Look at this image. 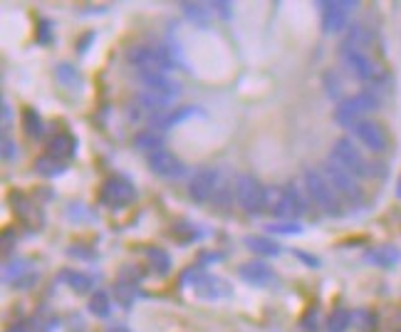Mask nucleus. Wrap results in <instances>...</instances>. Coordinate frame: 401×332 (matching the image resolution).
Returning a JSON list of instances; mask_svg holds the SVG:
<instances>
[{
    "mask_svg": "<svg viewBox=\"0 0 401 332\" xmlns=\"http://www.w3.org/2000/svg\"><path fill=\"white\" fill-rule=\"evenodd\" d=\"M144 255H147L149 265H152V271L156 273V276H169L171 273V255L166 253L164 248H144Z\"/></svg>",
    "mask_w": 401,
    "mask_h": 332,
    "instance_id": "aec40b11",
    "label": "nucleus"
},
{
    "mask_svg": "<svg viewBox=\"0 0 401 332\" xmlns=\"http://www.w3.org/2000/svg\"><path fill=\"white\" fill-rule=\"evenodd\" d=\"M215 181H218V171L215 169H198L188 181V198L196 203H206L213 198Z\"/></svg>",
    "mask_w": 401,
    "mask_h": 332,
    "instance_id": "9b49d317",
    "label": "nucleus"
},
{
    "mask_svg": "<svg viewBox=\"0 0 401 332\" xmlns=\"http://www.w3.org/2000/svg\"><path fill=\"white\" fill-rule=\"evenodd\" d=\"M193 114H201V112H198L196 107H171L169 112L154 114L152 124L156 129H171V127H176V124L183 122V119L193 117Z\"/></svg>",
    "mask_w": 401,
    "mask_h": 332,
    "instance_id": "f3484780",
    "label": "nucleus"
},
{
    "mask_svg": "<svg viewBox=\"0 0 401 332\" xmlns=\"http://www.w3.org/2000/svg\"><path fill=\"white\" fill-rule=\"evenodd\" d=\"M339 57L345 62V68L362 82H382L384 72L372 57V50H359V47L342 45L339 47Z\"/></svg>",
    "mask_w": 401,
    "mask_h": 332,
    "instance_id": "7ed1b4c3",
    "label": "nucleus"
},
{
    "mask_svg": "<svg viewBox=\"0 0 401 332\" xmlns=\"http://www.w3.org/2000/svg\"><path fill=\"white\" fill-rule=\"evenodd\" d=\"M40 28H38V42L40 45H47V42H50L52 40V28H50V23H47V20H40Z\"/></svg>",
    "mask_w": 401,
    "mask_h": 332,
    "instance_id": "72a5a7b5",
    "label": "nucleus"
},
{
    "mask_svg": "<svg viewBox=\"0 0 401 332\" xmlns=\"http://www.w3.org/2000/svg\"><path fill=\"white\" fill-rule=\"evenodd\" d=\"M139 79H142L144 92H152V95L161 97V100H166V102H174L176 97L181 95V85L174 82V79H169L166 74L142 72V74H139Z\"/></svg>",
    "mask_w": 401,
    "mask_h": 332,
    "instance_id": "f8f14e48",
    "label": "nucleus"
},
{
    "mask_svg": "<svg viewBox=\"0 0 401 332\" xmlns=\"http://www.w3.org/2000/svg\"><path fill=\"white\" fill-rule=\"evenodd\" d=\"M364 260L379 265V268H394V265L401 260V251L394 246H379V248H374V251H367Z\"/></svg>",
    "mask_w": 401,
    "mask_h": 332,
    "instance_id": "a211bd4d",
    "label": "nucleus"
},
{
    "mask_svg": "<svg viewBox=\"0 0 401 332\" xmlns=\"http://www.w3.org/2000/svg\"><path fill=\"white\" fill-rule=\"evenodd\" d=\"M305 189L307 193H310L312 201L320 206V209L325 211V214L329 216H339V198H337V191H334L332 186H329V181L325 179L320 171L315 169H305Z\"/></svg>",
    "mask_w": 401,
    "mask_h": 332,
    "instance_id": "20e7f679",
    "label": "nucleus"
},
{
    "mask_svg": "<svg viewBox=\"0 0 401 332\" xmlns=\"http://www.w3.org/2000/svg\"><path fill=\"white\" fill-rule=\"evenodd\" d=\"M332 159L334 164H339L342 169H347L352 176H372V166H369L367 161H364L362 152L352 144L347 136H342V139L334 141L332 147Z\"/></svg>",
    "mask_w": 401,
    "mask_h": 332,
    "instance_id": "0eeeda50",
    "label": "nucleus"
},
{
    "mask_svg": "<svg viewBox=\"0 0 401 332\" xmlns=\"http://www.w3.org/2000/svg\"><path fill=\"white\" fill-rule=\"evenodd\" d=\"M47 157L57 159V161H65L74 154V136L67 134V132H60V134L50 136L47 139Z\"/></svg>",
    "mask_w": 401,
    "mask_h": 332,
    "instance_id": "dca6fc26",
    "label": "nucleus"
},
{
    "mask_svg": "<svg viewBox=\"0 0 401 332\" xmlns=\"http://www.w3.org/2000/svg\"><path fill=\"white\" fill-rule=\"evenodd\" d=\"M183 15L196 25H208L211 15H213V3H183Z\"/></svg>",
    "mask_w": 401,
    "mask_h": 332,
    "instance_id": "412c9836",
    "label": "nucleus"
},
{
    "mask_svg": "<svg viewBox=\"0 0 401 332\" xmlns=\"http://www.w3.org/2000/svg\"><path fill=\"white\" fill-rule=\"evenodd\" d=\"M245 246L258 255H277L280 253L277 243H272L270 238H265V236H245Z\"/></svg>",
    "mask_w": 401,
    "mask_h": 332,
    "instance_id": "b1692460",
    "label": "nucleus"
},
{
    "mask_svg": "<svg viewBox=\"0 0 401 332\" xmlns=\"http://www.w3.org/2000/svg\"><path fill=\"white\" fill-rule=\"evenodd\" d=\"M325 85H327V95L332 97V100H339V79H337V74L334 72H327L325 74Z\"/></svg>",
    "mask_w": 401,
    "mask_h": 332,
    "instance_id": "473e14b6",
    "label": "nucleus"
},
{
    "mask_svg": "<svg viewBox=\"0 0 401 332\" xmlns=\"http://www.w3.org/2000/svg\"><path fill=\"white\" fill-rule=\"evenodd\" d=\"M35 171L42 176H60L65 171V166H63V161H57V159L45 154V157H40L38 161H35Z\"/></svg>",
    "mask_w": 401,
    "mask_h": 332,
    "instance_id": "c85d7f7f",
    "label": "nucleus"
},
{
    "mask_svg": "<svg viewBox=\"0 0 401 332\" xmlns=\"http://www.w3.org/2000/svg\"><path fill=\"white\" fill-rule=\"evenodd\" d=\"M295 255H297L302 263H307L310 268H320V258H315V255H310V253H302V251H295Z\"/></svg>",
    "mask_w": 401,
    "mask_h": 332,
    "instance_id": "e433bc0d",
    "label": "nucleus"
},
{
    "mask_svg": "<svg viewBox=\"0 0 401 332\" xmlns=\"http://www.w3.org/2000/svg\"><path fill=\"white\" fill-rule=\"evenodd\" d=\"M354 134H357V139L362 141L364 147L369 149V152L382 154L386 149V144H389L384 129H382L377 122H369V119H362V122L354 124Z\"/></svg>",
    "mask_w": 401,
    "mask_h": 332,
    "instance_id": "4468645a",
    "label": "nucleus"
},
{
    "mask_svg": "<svg viewBox=\"0 0 401 332\" xmlns=\"http://www.w3.org/2000/svg\"><path fill=\"white\" fill-rule=\"evenodd\" d=\"M236 198L240 209L250 216H258L265 211V186L250 174H240L236 179Z\"/></svg>",
    "mask_w": 401,
    "mask_h": 332,
    "instance_id": "39448f33",
    "label": "nucleus"
},
{
    "mask_svg": "<svg viewBox=\"0 0 401 332\" xmlns=\"http://www.w3.org/2000/svg\"><path fill=\"white\" fill-rule=\"evenodd\" d=\"M126 62L131 68L142 72H156V74H166L169 70H174L176 60L171 57V52L166 47H149V45H136L126 52Z\"/></svg>",
    "mask_w": 401,
    "mask_h": 332,
    "instance_id": "f257e3e1",
    "label": "nucleus"
},
{
    "mask_svg": "<svg viewBox=\"0 0 401 332\" xmlns=\"http://www.w3.org/2000/svg\"><path fill=\"white\" fill-rule=\"evenodd\" d=\"M134 147L139 152H147V154H154L158 149H164V139L156 134L154 129H144L139 134H134Z\"/></svg>",
    "mask_w": 401,
    "mask_h": 332,
    "instance_id": "4be33fe9",
    "label": "nucleus"
},
{
    "mask_svg": "<svg viewBox=\"0 0 401 332\" xmlns=\"http://www.w3.org/2000/svg\"><path fill=\"white\" fill-rule=\"evenodd\" d=\"M90 42H95V33H87L85 38L79 40V52H87V45H90Z\"/></svg>",
    "mask_w": 401,
    "mask_h": 332,
    "instance_id": "58836bf2",
    "label": "nucleus"
},
{
    "mask_svg": "<svg viewBox=\"0 0 401 332\" xmlns=\"http://www.w3.org/2000/svg\"><path fill=\"white\" fill-rule=\"evenodd\" d=\"M60 278H63V280L67 283L69 287H72L74 293H90V290H92V278L87 276V273H79V271H72V268H65V271L60 273Z\"/></svg>",
    "mask_w": 401,
    "mask_h": 332,
    "instance_id": "5701e85b",
    "label": "nucleus"
},
{
    "mask_svg": "<svg viewBox=\"0 0 401 332\" xmlns=\"http://www.w3.org/2000/svg\"><path fill=\"white\" fill-rule=\"evenodd\" d=\"M134 201V186L124 181L122 176H112L104 181L102 191H99V203L107 209H124Z\"/></svg>",
    "mask_w": 401,
    "mask_h": 332,
    "instance_id": "1a4fd4ad",
    "label": "nucleus"
},
{
    "mask_svg": "<svg viewBox=\"0 0 401 332\" xmlns=\"http://www.w3.org/2000/svg\"><path fill=\"white\" fill-rule=\"evenodd\" d=\"M23 127H25V132H28V136H33V139H40L42 132H45V124H42L40 114L35 112L33 107L23 109Z\"/></svg>",
    "mask_w": 401,
    "mask_h": 332,
    "instance_id": "a878e982",
    "label": "nucleus"
},
{
    "mask_svg": "<svg viewBox=\"0 0 401 332\" xmlns=\"http://www.w3.org/2000/svg\"><path fill=\"white\" fill-rule=\"evenodd\" d=\"M238 276L255 287L270 285L272 278H275L272 276V268L268 263H263V260H248V263H243L240 268H238Z\"/></svg>",
    "mask_w": 401,
    "mask_h": 332,
    "instance_id": "2eb2a0df",
    "label": "nucleus"
},
{
    "mask_svg": "<svg viewBox=\"0 0 401 332\" xmlns=\"http://www.w3.org/2000/svg\"><path fill=\"white\" fill-rule=\"evenodd\" d=\"M265 211H270L275 219H297L300 214H305V201L300 198L295 186H270L265 189Z\"/></svg>",
    "mask_w": 401,
    "mask_h": 332,
    "instance_id": "f03ea898",
    "label": "nucleus"
},
{
    "mask_svg": "<svg viewBox=\"0 0 401 332\" xmlns=\"http://www.w3.org/2000/svg\"><path fill=\"white\" fill-rule=\"evenodd\" d=\"M149 169L154 174L164 176V179H179L183 174V164L181 159L171 154L169 149H158V152L149 154Z\"/></svg>",
    "mask_w": 401,
    "mask_h": 332,
    "instance_id": "ddd939ff",
    "label": "nucleus"
},
{
    "mask_svg": "<svg viewBox=\"0 0 401 332\" xmlns=\"http://www.w3.org/2000/svg\"><path fill=\"white\" fill-rule=\"evenodd\" d=\"M55 74H57V79H60V82H63V85L67 87V90H72V87L82 85V77H79V72L72 68V65H60Z\"/></svg>",
    "mask_w": 401,
    "mask_h": 332,
    "instance_id": "7c9ffc66",
    "label": "nucleus"
},
{
    "mask_svg": "<svg viewBox=\"0 0 401 332\" xmlns=\"http://www.w3.org/2000/svg\"><path fill=\"white\" fill-rule=\"evenodd\" d=\"M13 157H15V141H10V136H6L3 139V159L10 161Z\"/></svg>",
    "mask_w": 401,
    "mask_h": 332,
    "instance_id": "c9c22d12",
    "label": "nucleus"
},
{
    "mask_svg": "<svg viewBox=\"0 0 401 332\" xmlns=\"http://www.w3.org/2000/svg\"><path fill=\"white\" fill-rule=\"evenodd\" d=\"M354 0H329L322 3V30L325 33H339L350 23V15L354 13Z\"/></svg>",
    "mask_w": 401,
    "mask_h": 332,
    "instance_id": "9d476101",
    "label": "nucleus"
},
{
    "mask_svg": "<svg viewBox=\"0 0 401 332\" xmlns=\"http://www.w3.org/2000/svg\"><path fill=\"white\" fill-rule=\"evenodd\" d=\"M231 198H233L231 181L226 179V174H223V171H218V181H215V191H213V198H211V201L218 203L220 209H223V206H228V203H231Z\"/></svg>",
    "mask_w": 401,
    "mask_h": 332,
    "instance_id": "bb28decb",
    "label": "nucleus"
},
{
    "mask_svg": "<svg viewBox=\"0 0 401 332\" xmlns=\"http://www.w3.org/2000/svg\"><path fill=\"white\" fill-rule=\"evenodd\" d=\"M198 298H206V300H213V298H220V295L228 293L226 283L220 280V278H213V276H201L193 285Z\"/></svg>",
    "mask_w": 401,
    "mask_h": 332,
    "instance_id": "6ab92c4d",
    "label": "nucleus"
},
{
    "mask_svg": "<svg viewBox=\"0 0 401 332\" xmlns=\"http://www.w3.org/2000/svg\"><path fill=\"white\" fill-rule=\"evenodd\" d=\"M114 298H117V303L122 305V308H131V305H134V285L126 280H119L117 285H114Z\"/></svg>",
    "mask_w": 401,
    "mask_h": 332,
    "instance_id": "c756f323",
    "label": "nucleus"
},
{
    "mask_svg": "<svg viewBox=\"0 0 401 332\" xmlns=\"http://www.w3.org/2000/svg\"><path fill=\"white\" fill-rule=\"evenodd\" d=\"M357 317H362V332H374V325H377V317L372 315V313H367V310H362V313H357Z\"/></svg>",
    "mask_w": 401,
    "mask_h": 332,
    "instance_id": "f704fd0d",
    "label": "nucleus"
},
{
    "mask_svg": "<svg viewBox=\"0 0 401 332\" xmlns=\"http://www.w3.org/2000/svg\"><path fill=\"white\" fill-rule=\"evenodd\" d=\"M213 10L218 13L220 17H231V6H228V3H213Z\"/></svg>",
    "mask_w": 401,
    "mask_h": 332,
    "instance_id": "4c0bfd02",
    "label": "nucleus"
},
{
    "mask_svg": "<svg viewBox=\"0 0 401 332\" xmlns=\"http://www.w3.org/2000/svg\"><path fill=\"white\" fill-rule=\"evenodd\" d=\"M8 332H30V330H28V325H13Z\"/></svg>",
    "mask_w": 401,
    "mask_h": 332,
    "instance_id": "a19ab883",
    "label": "nucleus"
},
{
    "mask_svg": "<svg viewBox=\"0 0 401 332\" xmlns=\"http://www.w3.org/2000/svg\"><path fill=\"white\" fill-rule=\"evenodd\" d=\"M352 325V313L347 308H337L327 317V332H347Z\"/></svg>",
    "mask_w": 401,
    "mask_h": 332,
    "instance_id": "cd10ccee",
    "label": "nucleus"
},
{
    "mask_svg": "<svg viewBox=\"0 0 401 332\" xmlns=\"http://www.w3.org/2000/svg\"><path fill=\"white\" fill-rule=\"evenodd\" d=\"M87 308H90V313L95 317H109V313H112V300H109L107 293H102V290H97V293H92L90 303H87Z\"/></svg>",
    "mask_w": 401,
    "mask_h": 332,
    "instance_id": "393cba45",
    "label": "nucleus"
},
{
    "mask_svg": "<svg viewBox=\"0 0 401 332\" xmlns=\"http://www.w3.org/2000/svg\"><path fill=\"white\" fill-rule=\"evenodd\" d=\"M325 179L329 181V186H332L339 196L350 198V201H362V189H359L357 179L347 169H342L339 164H334L332 159L325 164Z\"/></svg>",
    "mask_w": 401,
    "mask_h": 332,
    "instance_id": "6e6552de",
    "label": "nucleus"
},
{
    "mask_svg": "<svg viewBox=\"0 0 401 332\" xmlns=\"http://www.w3.org/2000/svg\"><path fill=\"white\" fill-rule=\"evenodd\" d=\"M268 231L280 233V236H295V233H302V226L295 221H277V223H268Z\"/></svg>",
    "mask_w": 401,
    "mask_h": 332,
    "instance_id": "2f4dec72",
    "label": "nucleus"
},
{
    "mask_svg": "<svg viewBox=\"0 0 401 332\" xmlns=\"http://www.w3.org/2000/svg\"><path fill=\"white\" fill-rule=\"evenodd\" d=\"M379 107V100L374 92L364 90L359 92V95L350 97V100H345L342 104L337 107V112H334V119H337V124H342V127H352L354 129L357 122H362V114L367 112H374V109Z\"/></svg>",
    "mask_w": 401,
    "mask_h": 332,
    "instance_id": "423d86ee",
    "label": "nucleus"
},
{
    "mask_svg": "<svg viewBox=\"0 0 401 332\" xmlns=\"http://www.w3.org/2000/svg\"><path fill=\"white\" fill-rule=\"evenodd\" d=\"M107 332H131L126 325H112V327H107Z\"/></svg>",
    "mask_w": 401,
    "mask_h": 332,
    "instance_id": "ea45409f",
    "label": "nucleus"
}]
</instances>
